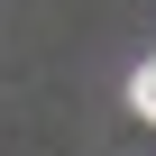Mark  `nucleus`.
<instances>
[{"label": "nucleus", "mask_w": 156, "mask_h": 156, "mask_svg": "<svg viewBox=\"0 0 156 156\" xmlns=\"http://www.w3.org/2000/svg\"><path fill=\"white\" fill-rule=\"evenodd\" d=\"M129 101H138V119H156V55L138 64V83H129Z\"/></svg>", "instance_id": "nucleus-1"}]
</instances>
